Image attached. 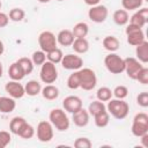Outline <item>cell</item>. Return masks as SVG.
Instances as JSON below:
<instances>
[{
	"label": "cell",
	"mask_w": 148,
	"mask_h": 148,
	"mask_svg": "<svg viewBox=\"0 0 148 148\" xmlns=\"http://www.w3.org/2000/svg\"><path fill=\"white\" fill-rule=\"evenodd\" d=\"M38 44L40 46V50L47 53L49 51L57 47V44H58L57 37L52 31H49V30L42 31L38 36Z\"/></svg>",
	"instance_id": "cell-7"
},
{
	"label": "cell",
	"mask_w": 148,
	"mask_h": 148,
	"mask_svg": "<svg viewBox=\"0 0 148 148\" xmlns=\"http://www.w3.org/2000/svg\"><path fill=\"white\" fill-rule=\"evenodd\" d=\"M72 114H73L72 120H73L74 125H76L77 127H84V126L88 125V123H89V117H90L88 110L81 108L79 111H76V112H74V113H72Z\"/></svg>",
	"instance_id": "cell-16"
},
{
	"label": "cell",
	"mask_w": 148,
	"mask_h": 148,
	"mask_svg": "<svg viewBox=\"0 0 148 148\" xmlns=\"http://www.w3.org/2000/svg\"><path fill=\"white\" fill-rule=\"evenodd\" d=\"M51 0H38V2H40V3H49Z\"/></svg>",
	"instance_id": "cell-48"
},
{
	"label": "cell",
	"mask_w": 148,
	"mask_h": 148,
	"mask_svg": "<svg viewBox=\"0 0 148 148\" xmlns=\"http://www.w3.org/2000/svg\"><path fill=\"white\" fill-rule=\"evenodd\" d=\"M67 87L72 90H75L77 88H80V75H79V71H74L67 79Z\"/></svg>",
	"instance_id": "cell-35"
},
{
	"label": "cell",
	"mask_w": 148,
	"mask_h": 148,
	"mask_svg": "<svg viewBox=\"0 0 148 148\" xmlns=\"http://www.w3.org/2000/svg\"><path fill=\"white\" fill-rule=\"evenodd\" d=\"M16 102L10 96H0V112L1 113H10L15 110Z\"/></svg>",
	"instance_id": "cell-18"
},
{
	"label": "cell",
	"mask_w": 148,
	"mask_h": 148,
	"mask_svg": "<svg viewBox=\"0 0 148 148\" xmlns=\"http://www.w3.org/2000/svg\"><path fill=\"white\" fill-rule=\"evenodd\" d=\"M72 32L75 38H86V36L89 32V27L86 22H77L74 25Z\"/></svg>",
	"instance_id": "cell-26"
},
{
	"label": "cell",
	"mask_w": 148,
	"mask_h": 148,
	"mask_svg": "<svg viewBox=\"0 0 148 148\" xmlns=\"http://www.w3.org/2000/svg\"><path fill=\"white\" fill-rule=\"evenodd\" d=\"M9 22V16L2 12H0V28H5Z\"/></svg>",
	"instance_id": "cell-43"
},
{
	"label": "cell",
	"mask_w": 148,
	"mask_h": 148,
	"mask_svg": "<svg viewBox=\"0 0 148 148\" xmlns=\"http://www.w3.org/2000/svg\"><path fill=\"white\" fill-rule=\"evenodd\" d=\"M57 1H64V0H57Z\"/></svg>",
	"instance_id": "cell-50"
},
{
	"label": "cell",
	"mask_w": 148,
	"mask_h": 148,
	"mask_svg": "<svg viewBox=\"0 0 148 148\" xmlns=\"http://www.w3.org/2000/svg\"><path fill=\"white\" fill-rule=\"evenodd\" d=\"M109 15V10L104 5H95L91 6L90 9L88 10V17L95 22V23H103Z\"/></svg>",
	"instance_id": "cell-10"
},
{
	"label": "cell",
	"mask_w": 148,
	"mask_h": 148,
	"mask_svg": "<svg viewBox=\"0 0 148 148\" xmlns=\"http://www.w3.org/2000/svg\"><path fill=\"white\" fill-rule=\"evenodd\" d=\"M5 52V45H3V42L0 39V56H2Z\"/></svg>",
	"instance_id": "cell-46"
},
{
	"label": "cell",
	"mask_w": 148,
	"mask_h": 148,
	"mask_svg": "<svg viewBox=\"0 0 148 148\" xmlns=\"http://www.w3.org/2000/svg\"><path fill=\"white\" fill-rule=\"evenodd\" d=\"M99 1L101 0H84V2H86V5H88V6H95V5H98L99 3Z\"/></svg>",
	"instance_id": "cell-45"
},
{
	"label": "cell",
	"mask_w": 148,
	"mask_h": 148,
	"mask_svg": "<svg viewBox=\"0 0 148 148\" xmlns=\"http://www.w3.org/2000/svg\"><path fill=\"white\" fill-rule=\"evenodd\" d=\"M105 110H106V106H105L104 102H101L98 99L91 102L89 104V106H88V112L92 117L96 116V114H98V113H101V112H103V111H105Z\"/></svg>",
	"instance_id": "cell-28"
},
{
	"label": "cell",
	"mask_w": 148,
	"mask_h": 148,
	"mask_svg": "<svg viewBox=\"0 0 148 148\" xmlns=\"http://www.w3.org/2000/svg\"><path fill=\"white\" fill-rule=\"evenodd\" d=\"M79 75H80V88L81 89L89 91L96 87L97 77H96L95 72L91 68H88V67L80 68Z\"/></svg>",
	"instance_id": "cell-4"
},
{
	"label": "cell",
	"mask_w": 148,
	"mask_h": 148,
	"mask_svg": "<svg viewBox=\"0 0 148 148\" xmlns=\"http://www.w3.org/2000/svg\"><path fill=\"white\" fill-rule=\"evenodd\" d=\"M24 91L28 96H37L42 91V84L37 80H30L24 86Z\"/></svg>",
	"instance_id": "cell-23"
},
{
	"label": "cell",
	"mask_w": 148,
	"mask_h": 148,
	"mask_svg": "<svg viewBox=\"0 0 148 148\" xmlns=\"http://www.w3.org/2000/svg\"><path fill=\"white\" fill-rule=\"evenodd\" d=\"M71 46L73 47L75 53L83 54V53L88 52V50H89V42L86 38H75Z\"/></svg>",
	"instance_id": "cell-22"
},
{
	"label": "cell",
	"mask_w": 148,
	"mask_h": 148,
	"mask_svg": "<svg viewBox=\"0 0 148 148\" xmlns=\"http://www.w3.org/2000/svg\"><path fill=\"white\" fill-rule=\"evenodd\" d=\"M62 108L66 112L68 113H74L76 111H79L82 106V99L79 96L75 95H69L67 97L64 98L62 101Z\"/></svg>",
	"instance_id": "cell-14"
},
{
	"label": "cell",
	"mask_w": 148,
	"mask_h": 148,
	"mask_svg": "<svg viewBox=\"0 0 148 148\" xmlns=\"http://www.w3.org/2000/svg\"><path fill=\"white\" fill-rule=\"evenodd\" d=\"M136 103H138V105H140L141 108H147V106H148V92H147V91L140 92V94L136 96Z\"/></svg>",
	"instance_id": "cell-42"
},
{
	"label": "cell",
	"mask_w": 148,
	"mask_h": 148,
	"mask_svg": "<svg viewBox=\"0 0 148 148\" xmlns=\"http://www.w3.org/2000/svg\"><path fill=\"white\" fill-rule=\"evenodd\" d=\"M113 21L117 25H126L130 21V15L128 12L125 9H117L113 13Z\"/></svg>",
	"instance_id": "cell-25"
},
{
	"label": "cell",
	"mask_w": 148,
	"mask_h": 148,
	"mask_svg": "<svg viewBox=\"0 0 148 148\" xmlns=\"http://www.w3.org/2000/svg\"><path fill=\"white\" fill-rule=\"evenodd\" d=\"M106 106V111L109 112V114H111L113 118L121 120L125 119L128 116L130 112V105L127 104V102H125L124 99H109L108 101V105Z\"/></svg>",
	"instance_id": "cell-1"
},
{
	"label": "cell",
	"mask_w": 148,
	"mask_h": 148,
	"mask_svg": "<svg viewBox=\"0 0 148 148\" xmlns=\"http://www.w3.org/2000/svg\"><path fill=\"white\" fill-rule=\"evenodd\" d=\"M8 76L10 77V80H14V81H21L24 76H25V73L24 71L22 69V67L15 61L13 62L9 68H8Z\"/></svg>",
	"instance_id": "cell-20"
},
{
	"label": "cell",
	"mask_w": 148,
	"mask_h": 148,
	"mask_svg": "<svg viewBox=\"0 0 148 148\" xmlns=\"http://www.w3.org/2000/svg\"><path fill=\"white\" fill-rule=\"evenodd\" d=\"M39 76L42 82L46 83V84H51L54 83L58 79V69L56 67V65L49 60H46L42 66H40V72H39Z\"/></svg>",
	"instance_id": "cell-6"
},
{
	"label": "cell",
	"mask_w": 148,
	"mask_h": 148,
	"mask_svg": "<svg viewBox=\"0 0 148 148\" xmlns=\"http://www.w3.org/2000/svg\"><path fill=\"white\" fill-rule=\"evenodd\" d=\"M135 54H136V59L140 62L142 64L148 62V42L147 40H143L142 43L135 46Z\"/></svg>",
	"instance_id": "cell-19"
},
{
	"label": "cell",
	"mask_w": 148,
	"mask_h": 148,
	"mask_svg": "<svg viewBox=\"0 0 148 148\" xmlns=\"http://www.w3.org/2000/svg\"><path fill=\"white\" fill-rule=\"evenodd\" d=\"M60 64H61V66L65 69H68V71H79L83 66V60L77 54L68 53V54H65L62 57Z\"/></svg>",
	"instance_id": "cell-11"
},
{
	"label": "cell",
	"mask_w": 148,
	"mask_h": 148,
	"mask_svg": "<svg viewBox=\"0 0 148 148\" xmlns=\"http://www.w3.org/2000/svg\"><path fill=\"white\" fill-rule=\"evenodd\" d=\"M104 65L111 74H121L125 71V59L114 52H110L105 56Z\"/></svg>",
	"instance_id": "cell-3"
},
{
	"label": "cell",
	"mask_w": 148,
	"mask_h": 148,
	"mask_svg": "<svg viewBox=\"0 0 148 148\" xmlns=\"http://www.w3.org/2000/svg\"><path fill=\"white\" fill-rule=\"evenodd\" d=\"M12 140V135L7 131H0V148H5L9 145Z\"/></svg>",
	"instance_id": "cell-40"
},
{
	"label": "cell",
	"mask_w": 148,
	"mask_h": 148,
	"mask_svg": "<svg viewBox=\"0 0 148 148\" xmlns=\"http://www.w3.org/2000/svg\"><path fill=\"white\" fill-rule=\"evenodd\" d=\"M103 46L109 52H116L119 49L120 43H119V39L117 37H114V36H106L103 39Z\"/></svg>",
	"instance_id": "cell-24"
},
{
	"label": "cell",
	"mask_w": 148,
	"mask_h": 148,
	"mask_svg": "<svg viewBox=\"0 0 148 148\" xmlns=\"http://www.w3.org/2000/svg\"><path fill=\"white\" fill-rule=\"evenodd\" d=\"M75 37L72 32V30H68V29H64V30H60L57 35V43L60 44L61 46H71L72 43L74 42Z\"/></svg>",
	"instance_id": "cell-17"
},
{
	"label": "cell",
	"mask_w": 148,
	"mask_h": 148,
	"mask_svg": "<svg viewBox=\"0 0 148 148\" xmlns=\"http://www.w3.org/2000/svg\"><path fill=\"white\" fill-rule=\"evenodd\" d=\"M125 32L127 36V43L132 46H136L145 40V34L142 31V28H139V27L130 23L126 27Z\"/></svg>",
	"instance_id": "cell-8"
},
{
	"label": "cell",
	"mask_w": 148,
	"mask_h": 148,
	"mask_svg": "<svg viewBox=\"0 0 148 148\" xmlns=\"http://www.w3.org/2000/svg\"><path fill=\"white\" fill-rule=\"evenodd\" d=\"M2 74H3V66H2V62L0 61V79L2 77Z\"/></svg>",
	"instance_id": "cell-47"
},
{
	"label": "cell",
	"mask_w": 148,
	"mask_h": 148,
	"mask_svg": "<svg viewBox=\"0 0 148 148\" xmlns=\"http://www.w3.org/2000/svg\"><path fill=\"white\" fill-rule=\"evenodd\" d=\"M91 146H92V143L88 138H77L74 141L75 148H90Z\"/></svg>",
	"instance_id": "cell-39"
},
{
	"label": "cell",
	"mask_w": 148,
	"mask_h": 148,
	"mask_svg": "<svg viewBox=\"0 0 148 148\" xmlns=\"http://www.w3.org/2000/svg\"><path fill=\"white\" fill-rule=\"evenodd\" d=\"M131 131H132V134L136 138H140L143 134L148 133V116H147V113L140 112L134 116Z\"/></svg>",
	"instance_id": "cell-5"
},
{
	"label": "cell",
	"mask_w": 148,
	"mask_h": 148,
	"mask_svg": "<svg viewBox=\"0 0 148 148\" xmlns=\"http://www.w3.org/2000/svg\"><path fill=\"white\" fill-rule=\"evenodd\" d=\"M94 121H95V125L99 128H103V127H106L109 125V121H110V114L109 112L105 110L96 116H94Z\"/></svg>",
	"instance_id": "cell-27"
},
{
	"label": "cell",
	"mask_w": 148,
	"mask_h": 148,
	"mask_svg": "<svg viewBox=\"0 0 148 148\" xmlns=\"http://www.w3.org/2000/svg\"><path fill=\"white\" fill-rule=\"evenodd\" d=\"M8 16H9V20L13 22H21V21H23L24 16H25V12L22 8L15 7V8H12L9 10Z\"/></svg>",
	"instance_id": "cell-33"
},
{
	"label": "cell",
	"mask_w": 148,
	"mask_h": 148,
	"mask_svg": "<svg viewBox=\"0 0 148 148\" xmlns=\"http://www.w3.org/2000/svg\"><path fill=\"white\" fill-rule=\"evenodd\" d=\"M16 62L22 67V69L24 71L25 75H29V74L34 71V66H35V65H34L32 60H31L30 58H28V57H22V58L17 59Z\"/></svg>",
	"instance_id": "cell-31"
},
{
	"label": "cell",
	"mask_w": 148,
	"mask_h": 148,
	"mask_svg": "<svg viewBox=\"0 0 148 148\" xmlns=\"http://www.w3.org/2000/svg\"><path fill=\"white\" fill-rule=\"evenodd\" d=\"M40 94H42V96L45 99H47V101H54L59 96V89H58V87H56V86H53L51 83V84H46L45 87H43Z\"/></svg>",
	"instance_id": "cell-21"
},
{
	"label": "cell",
	"mask_w": 148,
	"mask_h": 148,
	"mask_svg": "<svg viewBox=\"0 0 148 148\" xmlns=\"http://www.w3.org/2000/svg\"><path fill=\"white\" fill-rule=\"evenodd\" d=\"M25 123H27V120H25L23 117H18V116H17V117L12 118V120H10V123H9V131H10V133L17 135L18 131L21 130V127H22Z\"/></svg>",
	"instance_id": "cell-29"
},
{
	"label": "cell",
	"mask_w": 148,
	"mask_h": 148,
	"mask_svg": "<svg viewBox=\"0 0 148 148\" xmlns=\"http://www.w3.org/2000/svg\"><path fill=\"white\" fill-rule=\"evenodd\" d=\"M143 67L142 62H140L136 58H133V57H130V58H126L125 59V71L127 76L132 80H135L136 79V75L138 73L140 72V69Z\"/></svg>",
	"instance_id": "cell-12"
},
{
	"label": "cell",
	"mask_w": 148,
	"mask_h": 148,
	"mask_svg": "<svg viewBox=\"0 0 148 148\" xmlns=\"http://www.w3.org/2000/svg\"><path fill=\"white\" fill-rule=\"evenodd\" d=\"M143 0H121V6L125 10H135L142 7Z\"/></svg>",
	"instance_id": "cell-36"
},
{
	"label": "cell",
	"mask_w": 148,
	"mask_h": 148,
	"mask_svg": "<svg viewBox=\"0 0 148 148\" xmlns=\"http://www.w3.org/2000/svg\"><path fill=\"white\" fill-rule=\"evenodd\" d=\"M5 90L6 92L13 97L14 99H18V98H22L24 95H25V91H24V86L20 83V81H14V80H10L6 83L5 86Z\"/></svg>",
	"instance_id": "cell-13"
},
{
	"label": "cell",
	"mask_w": 148,
	"mask_h": 148,
	"mask_svg": "<svg viewBox=\"0 0 148 148\" xmlns=\"http://www.w3.org/2000/svg\"><path fill=\"white\" fill-rule=\"evenodd\" d=\"M135 80L139 81V82L142 83V84H147V83H148V68L143 66V67L140 69V72L138 73Z\"/></svg>",
	"instance_id": "cell-41"
},
{
	"label": "cell",
	"mask_w": 148,
	"mask_h": 148,
	"mask_svg": "<svg viewBox=\"0 0 148 148\" xmlns=\"http://www.w3.org/2000/svg\"><path fill=\"white\" fill-rule=\"evenodd\" d=\"M113 96L112 94V90L108 87H101L97 89V92H96V97L98 101L101 102H108L109 99H111Z\"/></svg>",
	"instance_id": "cell-32"
},
{
	"label": "cell",
	"mask_w": 148,
	"mask_h": 148,
	"mask_svg": "<svg viewBox=\"0 0 148 148\" xmlns=\"http://www.w3.org/2000/svg\"><path fill=\"white\" fill-rule=\"evenodd\" d=\"M140 138H141L142 146H143V147H148V133L143 134V135H142V136H140Z\"/></svg>",
	"instance_id": "cell-44"
},
{
	"label": "cell",
	"mask_w": 148,
	"mask_h": 148,
	"mask_svg": "<svg viewBox=\"0 0 148 148\" xmlns=\"http://www.w3.org/2000/svg\"><path fill=\"white\" fill-rule=\"evenodd\" d=\"M31 60L34 62V65L36 66H42L45 61H46V53L42 50H38V51H35L31 56Z\"/></svg>",
	"instance_id": "cell-37"
},
{
	"label": "cell",
	"mask_w": 148,
	"mask_h": 148,
	"mask_svg": "<svg viewBox=\"0 0 148 148\" xmlns=\"http://www.w3.org/2000/svg\"><path fill=\"white\" fill-rule=\"evenodd\" d=\"M112 94H113L114 98L124 99V98H126L127 95H128V89H127V87L120 84V86H117V87L112 90Z\"/></svg>",
	"instance_id": "cell-38"
},
{
	"label": "cell",
	"mask_w": 148,
	"mask_h": 148,
	"mask_svg": "<svg viewBox=\"0 0 148 148\" xmlns=\"http://www.w3.org/2000/svg\"><path fill=\"white\" fill-rule=\"evenodd\" d=\"M62 57H64V53H62V51H61L60 49H58V47H56V49H53V50H51V51H49V52L46 53V59H47L49 61L53 62L54 65L60 64Z\"/></svg>",
	"instance_id": "cell-30"
},
{
	"label": "cell",
	"mask_w": 148,
	"mask_h": 148,
	"mask_svg": "<svg viewBox=\"0 0 148 148\" xmlns=\"http://www.w3.org/2000/svg\"><path fill=\"white\" fill-rule=\"evenodd\" d=\"M128 22L131 24H133V25L139 27V28H143L148 23V8L147 7H143V8L139 9L138 12H135L130 17V21Z\"/></svg>",
	"instance_id": "cell-15"
},
{
	"label": "cell",
	"mask_w": 148,
	"mask_h": 148,
	"mask_svg": "<svg viewBox=\"0 0 148 148\" xmlns=\"http://www.w3.org/2000/svg\"><path fill=\"white\" fill-rule=\"evenodd\" d=\"M17 135L21 136L22 139H27V140H28V139H31V138L35 135V128H34L30 124L25 123V124L21 127V130L18 131Z\"/></svg>",
	"instance_id": "cell-34"
},
{
	"label": "cell",
	"mask_w": 148,
	"mask_h": 148,
	"mask_svg": "<svg viewBox=\"0 0 148 148\" xmlns=\"http://www.w3.org/2000/svg\"><path fill=\"white\" fill-rule=\"evenodd\" d=\"M37 139L40 142H50L53 139V126L50 121L42 120L37 125Z\"/></svg>",
	"instance_id": "cell-9"
},
{
	"label": "cell",
	"mask_w": 148,
	"mask_h": 148,
	"mask_svg": "<svg viewBox=\"0 0 148 148\" xmlns=\"http://www.w3.org/2000/svg\"><path fill=\"white\" fill-rule=\"evenodd\" d=\"M49 120L52 124V126L56 127V130H58L59 132L67 131L69 128V125H71V121H69L67 113L65 112V110L59 109V108L52 109L50 111Z\"/></svg>",
	"instance_id": "cell-2"
},
{
	"label": "cell",
	"mask_w": 148,
	"mask_h": 148,
	"mask_svg": "<svg viewBox=\"0 0 148 148\" xmlns=\"http://www.w3.org/2000/svg\"><path fill=\"white\" fill-rule=\"evenodd\" d=\"M1 6H2V3H1V0H0V9H1Z\"/></svg>",
	"instance_id": "cell-49"
}]
</instances>
